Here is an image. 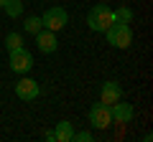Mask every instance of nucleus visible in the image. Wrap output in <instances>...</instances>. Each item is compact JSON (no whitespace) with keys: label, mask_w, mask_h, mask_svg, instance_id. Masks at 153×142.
<instances>
[{"label":"nucleus","mask_w":153,"mask_h":142,"mask_svg":"<svg viewBox=\"0 0 153 142\" xmlns=\"http://www.w3.org/2000/svg\"><path fill=\"white\" fill-rule=\"evenodd\" d=\"M112 23H115V10L110 5H105V3H97V5L87 13V26L92 28V31H97V33H105Z\"/></svg>","instance_id":"f257e3e1"},{"label":"nucleus","mask_w":153,"mask_h":142,"mask_svg":"<svg viewBox=\"0 0 153 142\" xmlns=\"http://www.w3.org/2000/svg\"><path fill=\"white\" fill-rule=\"evenodd\" d=\"M105 36H107V43L115 48H128L133 43V28L128 23H112L105 31Z\"/></svg>","instance_id":"f03ea898"},{"label":"nucleus","mask_w":153,"mask_h":142,"mask_svg":"<svg viewBox=\"0 0 153 142\" xmlns=\"http://www.w3.org/2000/svg\"><path fill=\"white\" fill-rule=\"evenodd\" d=\"M41 23H44L46 31L59 33L61 28H66V23H69V15H66V10H64L61 5H54V8H49V10L41 15Z\"/></svg>","instance_id":"7ed1b4c3"},{"label":"nucleus","mask_w":153,"mask_h":142,"mask_svg":"<svg viewBox=\"0 0 153 142\" xmlns=\"http://www.w3.org/2000/svg\"><path fill=\"white\" fill-rule=\"evenodd\" d=\"M112 109H110L107 104H92V109H89V124L94 127V130H107L110 124H112Z\"/></svg>","instance_id":"20e7f679"},{"label":"nucleus","mask_w":153,"mask_h":142,"mask_svg":"<svg viewBox=\"0 0 153 142\" xmlns=\"http://www.w3.org/2000/svg\"><path fill=\"white\" fill-rule=\"evenodd\" d=\"M31 66H33L31 51H26V48L10 51V69L16 71V74H26V71H31Z\"/></svg>","instance_id":"39448f33"},{"label":"nucleus","mask_w":153,"mask_h":142,"mask_svg":"<svg viewBox=\"0 0 153 142\" xmlns=\"http://www.w3.org/2000/svg\"><path fill=\"white\" fill-rule=\"evenodd\" d=\"M123 99V86L117 81H105L102 89H100V102L107 104V107H112L115 102H120Z\"/></svg>","instance_id":"423d86ee"},{"label":"nucleus","mask_w":153,"mask_h":142,"mask_svg":"<svg viewBox=\"0 0 153 142\" xmlns=\"http://www.w3.org/2000/svg\"><path fill=\"white\" fill-rule=\"evenodd\" d=\"M16 94L23 102H33V99L41 94V86H38L33 79H21V81H16Z\"/></svg>","instance_id":"0eeeda50"},{"label":"nucleus","mask_w":153,"mask_h":142,"mask_svg":"<svg viewBox=\"0 0 153 142\" xmlns=\"http://www.w3.org/2000/svg\"><path fill=\"white\" fill-rule=\"evenodd\" d=\"M36 48L41 53H54L59 48V41H56V33L54 31H38L36 33Z\"/></svg>","instance_id":"6e6552de"},{"label":"nucleus","mask_w":153,"mask_h":142,"mask_svg":"<svg viewBox=\"0 0 153 142\" xmlns=\"http://www.w3.org/2000/svg\"><path fill=\"white\" fill-rule=\"evenodd\" d=\"M112 119H117V124H128V122H133V117H135V109H133V104H128V102H115L112 107Z\"/></svg>","instance_id":"1a4fd4ad"},{"label":"nucleus","mask_w":153,"mask_h":142,"mask_svg":"<svg viewBox=\"0 0 153 142\" xmlns=\"http://www.w3.org/2000/svg\"><path fill=\"white\" fill-rule=\"evenodd\" d=\"M54 135H56V142H74V127H71V122L61 119L59 124H56Z\"/></svg>","instance_id":"9d476101"},{"label":"nucleus","mask_w":153,"mask_h":142,"mask_svg":"<svg viewBox=\"0 0 153 142\" xmlns=\"http://www.w3.org/2000/svg\"><path fill=\"white\" fill-rule=\"evenodd\" d=\"M3 10H5L10 18H18V15H23V3L21 0H5Z\"/></svg>","instance_id":"9b49d317"},{"label":"nucleus","mask_w":153,"mask_h":142,"mask_svg":"<svg viewBox=\"0 0 153 142\" xmlns=\"http://www.w3.org/2000/svg\"><path fill=\"white\" fill-rule=\"evenodd\" d=\"M5 48H8V51L23 48V36H21V33H16V31L8 33V36H5Z\"/></svg>","instance_id":"f8f14e48"},{"label":"nucleus","mask_w":153,"mask_h":142,"mask_svg":"<svg viewBox=\"0 0 153 142\" xmlns=\"http://www.w3.org/2000/svg\"><path fill=\"white\" fill-rule=\"evenodd\" d=\"M133 18H135V13H133V8H128V5L117 8V13H115V23H133Z\"/></svg>","instance_id":"ddd939ff"},{"label":"nucleus","mask_w":153,"mask_h":142,"mask_svg":"<svg viewBox=\"0 0 153 142\" xmlns=\"http://www.w3.org/2000/svg\"><path fill=\"white\" fill-rule=\"evenodd\" d=\"M26 31H28V33H33V36H36L38 31H44L41 15H31V18H26Z\"/></svg>","instance_id":"4468645a"},{"label":"nucleus","mask_w":153,"mask_h":142,"mask_svg":"<svg viewBox=\"0 0 153 142\" xmlns=\"http://www.w3.org/2000/svg\"><path fill=\"white\" fill-rule=\"evenodd\" d=\"M74 140H79V142H92V132H74Z\"/></svg>","instance_id":"2eb2a0df"},{"label":"nucleus","mask_w":153,"mask_h":142,"mask_svg":"<svg viewBox=\"0 0 153 142\" xmlns=\"http://www.w3.org/2000/svg\"><path fill=\"white\" fill-rule=\"evenodd\" d=\"M44 140H49V142H54V140H56V135H54V130H51V132H46V135H44Z\"/></svg>","instance_id":"dca6fc26"},{"label":"nucleus","mask_w":153,"mask_h":142,"mask_svg":"<svg viewBox=\"0 0 153 142\" xmlns=\"http://www.w3.org/2000/svg\"><path fill=\"white\" fill-rule=\"evenodd\" d=\"M3 5H5V0H0V10H3Z\"/></svg>","instance_id":"f3484780"}]
</instances>
